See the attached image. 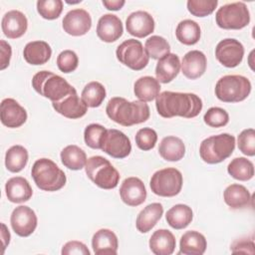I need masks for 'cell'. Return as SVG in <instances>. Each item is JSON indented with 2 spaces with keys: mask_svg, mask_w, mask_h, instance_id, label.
I'll return each instance as SVG.
<instances>
[{
  "mask_svg": "<svg viewBox=\"0 0 255 255\" xmlns=\"http://www.w3.org/2000/svg\"><path fill=\"white\" fill-rule=\"evenodd\" d=\"M64 31L72 36H83L87 34L92 27V18L88 11L84 9H73L69 11L63 21Z\"/></svg>",
  "mask_w": 255,
  "mask_h": 255,
  "instance_id": "5bb4252c",
  "label": "cell"
},
{
  "mask_svg": "<svg viewBox=\"0 0 255 255\" xmlns=\"http://www.w3.org/2000/svg\"><path fill=\"white\" fill-rule=\"evenodd\" d=\"M123 32L122 20L117 15L105 14L98 21L97 35L103 42H115L123 35Z\"/></svg>",
  "mask_w": 255,
  "mask_h": 255,
  "instance_id": "ac0fdd59",
  "label": "cell"
},
{
  "mask_svg": "<svg viewBox=\"0 0 255 255\" xmlns=\"http://www.w3.org/2000/svg\"><path fill=\"white\" fill-rule=\"evenodd\" d=\"M1 44V64H0V69L4 70L9 66L10 59L12 56V49L11 46L4 40L0 41Z\"/></svg>",
  "mask_w": 255,
  "mask_h": 255,
  "instance_id": "c3c4849f",
  "label": "cell"
},
{
  "mask_svg": "<svg viewBox=\"0 0 255 255\" xmlns=\"http://www.w3.org/2000/svg\"><path fill=\"white\" fill-rule=\"evenodd\" d=\"M155 107L158 115L165 119L173 117L192 119L201 112L202 101L192 93L164 91L156 97Z\"/></svg>",
  "mask_w": 255,
  "mask_h": 255,
  "instance_id": "6da1fadb",
  "label": "cell"
},
{
  "mask_svg": "<svg viewBox=\"0 0 255 255\" xmlns=\"http://www.w3.org/2000/svg\"><path fill=\"white\" fill-rule=\"evenodd\" d=\"M92 247L96 255H116L119 247L118 237L110 229H100L93 235Z\"/></svg>",
  "mask_w": 255,
  "mask_h": 255,
  "instance_id": "7402d4cb",
  "label": "cell"
},
{
  "mask_svg": "<svg viewBox=\"0 0 255 255\" xmlns=\"http://www.w3.org/2000/svg\"><path fill=\"white\" fill-rule=\"evenodd\" d=\"M230 250L232 253H247L254 254L255 253V245L253 240H249L246 238L238 239L231 244Z\"/></svg>",
  "mask_w": 255,
  "mask_h": 255,
  "instance_id": "7dc6e473",
  "label": "cell"
},
{
  "mask_svg": "<svg viewBox=\"0 0 255 255\" xmlns=\"http://www.w3.org/2000/svg\"><path fill=\"white\" fill-rule=\"evenodd\" d=\"M239 150L248 156L255 155V130L253 128L243 129L237 138Z\"/></svg>",
  "mask_w": 255,
  "mask_h": 255,
  "instance_id": "7bdbcfd3",
  "label": "cell"
},
{
  "mask_svg": "<svg viewBox=\"0 0 255 255\" xmlns=\"http://www.w3.org/2000/svg\"><path fill=\"white\" fill-rule=\"evenodd\" d=\"M118 60L133 71H140L146 67L149 61L142 44L135 39L124 41L116 51Z\"/></svg>",
  "mask_w": 255,
  "mask_h": 255,
  "instance_id": "30bf717a",
  "label": "cell"
},
{
  "mask_svg": "<svg viewBox=\"0 0 255 255\" xmlns=\"http://www.w3.org/2000/svg\"><path fill=\"white\" fill-rule=\"evenodd\" d=\"M37 11L40 16L47 20L57 19L63 11L62 0H39L37 2Z\"/></svg>",
  "mask_w": 255,
  "mask_h": 255,
  "instance_id": "f35d334b",
  "label": "cell"
},
{
  "mask_svg": "<svg viewBox=\"0 0 255 255\" xmlns=\"http://www.w3.org/2000/svg\"><path fill=\"white\" fill-rule=\"evenodd\" d=\"M10 222L12 229L17 235L27 237L35 231L38 219L32 208L26 205H20L12 211Z\"/></svg>",
  "mask_w": 255,
  "mask_h": 255,
  "instance_id": "4fadbf2b",
  "label": "cell"
},
{
  "mask_svg": "<svg viewBox=\"0 0 255 255\" xmlns=\"http://www.w3.org/2000/svg\"><path fill=\"white\" fill-rule=\"evenodd\" d=\"M193 218L192 209L186 204H176L167 210L165 219L173 229H183L187 227Z\"/></svg>",
  "mask_w": 255,
  "mask_h": 255,
  "instance_id": "1f68e13d",
  "label": "cell"
},
{
  "mask_svg": "<svg viewBox=\"0 0 255 255\" xmlns=\"http://www.w3.org/2000/svg\"><path fill=\"white\" fill-rule=\"evenodd\" d=\"M243 56V45L233 38L221 40L215 48V57L217 61L226 68L237 67L242 62Z\"/></svg>",
  "mask_w": 255,
  "mask_h": 255,
  "instance_id": "7c38bea8",
  "label": "cell"
},
{
  "mask_svg": "<svg viewBox=\"0 0 255 255\" xmlns=\"http://www.w3.org/2000/svg\"><path fill=\"white\" fill-rule=\"evenodd\" d=\"M175 35L180 43L190 46L196 44L199 41L201 30L195 21L185 19L177 24Z\"/></svg>",
  "mask_w": 255,
  "mask_h": 255,
  "instance_id": "d6a6232c",
  "label": "cell"
},
{
  "mask_svg": "<svg viewBox=\"0 0 255 255\" xmlns=\"http://www.w3.org/2000/svg\"><path fill=\"white\" fill-rule=\"evenodd\" d=\"M1 239H2V247H3L2 252H4L5 248L10 242V232L4 223H1Z\"/></svg>",
  "mask_w": 255,
  "mask_h": 255,
  "instance_id": "f907efd6",
  "label": "cell"
},
{
  "mask_svg": "<svg viewBox=\"0 0 255 255\" xmlns=\"http://www.w3.org/2000/svg\"><path fill=\"white\" fill-rule=\"evenodd\" d=\"M106 112L112 121L124 127L144 123L150 115L149 107L145 102H128L121 97L112 98L107 104Z\"/></svg>",
  "mask_w": 255,
  "mask_h": 255,
  "instance_id": "7a4b0ae2",
  "label": "cell"
},
{
  "mask_svg": "<svg viewBox=\"0 0 255 255\" xmlns=\"http://www.w3.org/2000/svg\"><path fill=\"white\" fill-rule=\"evenodd\" d=\"M163 214V207L158 202H153L145 206L137 215L135 226L140 233L151 230Z\"/></svg>",
  "mask_w": 255,
  "mask_h": 255,
  "instance_id": "83f0119b",
  "label": "cell"
},
{
  "mask_svg": "<svg viewBox=\"0 0 255 255\" xmlns=\"http://www.w3.org/2000/svg\"><path fill=\"white\" fill-rule=\"evenodd\" d=\"M106 89L100 82H90L82 91L81 99L90 108L100 107L106 98Z\"/></svg>",
  "mask_w": 255,
  "mask_h": 255,
  "instance_id": "8d00e7d4",
  "label": "cell"
},
{
  "mask_svg": "<svg viewBox=\"0 0 255 255\" xmlns=\"http://www.w3.org/2000/svg\"><path fill=\"white\" fill-rule=\"evenodd\" d=\"M28 157V151L24 146L20 144L13 145L5 154L6 168L11 172H19L26 166Z\"/></svg>",
  "mask_w": 255,
  "mask_h": 255,
  "instance_id": "e575fe53",
  "label": "cell"
},
{
  "mask_svg": "<svg viewBox=\"0 0 255 255\" xmlns=\"http://www.w3.org/2000/svg\"><path fill=\"white\" fill-rule=\"evenodd\" d=\"M52 106L57 113L68 119H80L88 112V106L78 97L77 91L60 102L52 103Z\"/></svg>",
  "mask_w": 255,
  "mask_h": 255,
  "instance_id": "d6986e66",
  "label": "cell"
},
{
  "mask_svg": "<svg viewBox=\"0 0 255 255\" xmlns=\"http://www.w3.org/2000/svg\"><path fill=\"white\" fill-rule=\"evenodd\" d=\"M207 247V242L203 234L198 231H186L179 242L180 252L184 255H202Z\"/></svg>",
  "mask_w": 255,
  "mask_h": 255,
  "instance_id": "f1b7e54d",
  "label": "cell"
},
{
  "mask_svg": "<svg viewBox=\"0 0 255 255\" xmlns=\"http://www.w3.org/2000/svg\"><path fill=\"white\" fill-rule=\"evenodd\" d=\"M120 195L127 205L138 206L146 199V189L141 179L131 176L123 181L120 187Z\"/></svg>",
  "mask_w": 255,
  "mask_h": 255,
  "instance_id": "2e32d148",
  "label": "cell"
},
{
  "mask_svg": "<svg viewBox=\"0 0 255 255\" xmlns=\"http://www.w3.org/2000/svg\"><path fill=\"white\" fill-rule=\"evenodd\" d=\"M37 187L45 191H57L66 184L65 172L51 159L43 157L37 159L31 170Z\"/></svg>",
  "mask_w": 255,
  "mask_h": 255,
  "instance_id": "277c9868",
  "label": "cell"
},
{
  "mask_svg": "<svg viewBox=\"0 0 255 255\" xmlns=\"http://www.w3.org/2000/svg\"><path fill=\"white\" fill-rule=\"evenodd\" d=\"M180 71V61L177 55L169 53L160 58L155 67L156 80L159 83H170Z\"/></svg>",
  "mask_w": 255,
  "mask_h": 255,
  "instance_id": "cb8c5ba5",
  "label": "cell"
},
{
  "mask_svg": "<svg viewBox=\"0 0 255 255\" xmlns=\"http://www.w3.org/2000/svg\"><path fill=\"white\" fill-rule=\"evenodd\" d=\"M106 128L99 124H91L86 127L84 139L88 146L94 149H101V141L106 131Z\"/></svg>",
  "mask_w": 255,
  "mask_h": 255,
  "instance_id": "60d3db41",
  "label": "cell"
},
{
  "mask_svg": "<svg viewBox=\"0 0 255 255\" xmlns=\"http://www.w3.org/2000/svg\"><path fill=\"white\" fill-rule=\"evenodd\" d=\"M61 161L69 169L80 170L86 165L87 154L78 145L70 144L62 149Z\"/></svg>",
  "mask_w": 255,
  "mask_h": 255,
  "instance_id": "836d02e7",
  "label": "cell"
},
{
  "mask_svg": "<svg viewBox=\"0 0 255 255\" xmlns=\"http://www.w3.org/2000/svg\"><path fill=\"white\" fill-rule=\"evenodd\" d=\"M52 56V49L45 41H32L29 42L24 50L23 57L25 61L34 66L46 64Z\"/></svg>",
  "mask_w": 255,
  "mask_h": 255,
  "instance_id": "d4e9b609",
  "label": "cell"
},
{
  "mask_svg": "<svg viewBox=\"0 0 255 255\" xmlns=\"http://www.w3.org/2000/svg\"><path fill=\"white\" fill-rule=\"evenodd\" d=\"M183 178L181 172L174 167L159 169L150 178L149 186L151 191L162 197L177 195L182 188Z\"/></svg>",
  "mask_w": 255,
  "mask_h": 255,
  "instance_id": "ba28073f",
  "label": "cell"
},
{
  "mask_svg": "<svg viewBox=\"0 0 255 255\" xmlns=\"http://www.w3.org/2000/svg\"><path fill=\"white\" fill-rule=\"evenodd\" d=\"M126 4L125 0H103V5L112 11H118Z\"/></svg>",
  "mask_w": 255,
  "mask_h": 255,
  "instance_id": "681fc988",
  "label": "cell"
},
{
  "mask_svg": "<svg viewBox=\"0 0 255 255\" xmlns=\"http://www.w3.org/2000/svg\"><path fill=\"white\" fill-rule=\"evenodd\" d=\"M250 81L241 75H226L221 77L215 85V96L224 103H238L244 101L251 92Z\"/></svg>",
  "mask_w": 255,
  "mask_h": 255,
  "instance_id": "52a82bcc",
  "label": "cell"
},
{
  "mask_svg": "<svg viewBox=\"0 0 255 255\" xmlns=\"http://www.w3.org/2000/svg\"><path fill=\"white\" fill-rule=\"evenodd\" d=\"M157 140V133L150 128H142L135 134V143L141 150H149L154 147Z\"/></svg>",
  "mask_w": 255,
  "mask_h": 255,
  "instance_id": "f6af8a7d",
  "label": "cell"
},
{
  "mask_svg": "<svg viewBox=\"0 0 255 255\" xmlns=\"http://www.w3.org/2000/svg\"><path fill=\"white\" fill-rule=\"evenodd\" d=\"M2 32L9 39L22 37L28 28V20L24 13L18 10H11L5 13L1 22Z\"/></svg>",
  "mask_w": 255,
  "mask_h": 255,
  "instance_id": "ffe728a7",
  "label": "cell"
},
{
  "mask_svg": "<svg viewBox=\"0 0 255 255\" xmlns=\"http://www.w3.org/2000/svg\"><path fill=\"white\" fill-rule=\"evenodd\" d=\"M154 19L145 11H135L129 14L126 20V28L128 34L136 38H144L154 30Z\"/></svg>",
  "mask_w": 255,
  "mask_h": 255,
  "instance_id": "e0dca14e",
  "label": "cell"
},
{
  "mask_svg": "<svg viewBox=\"0 0 255 255\" xmlns=\"http://www.w3.org/2000/svg\"><path fill=\"white\" fill-rule=\"evenodd\" d=\"M6 196L13 203L28 201L33 194L29 181L22 176H14L7 180L5 184Z\"/></svg>",
  "mask_w": 255,
  "mask_h": 255,
  "instance_id": "603a6c76",
  "label": "cell"
},
{
  "mask_svg": "<svg viewBox=\"0 0 255 255\" xmlns=\"http://www.w3.org/2000/svg\"><path fill=\"white\" fill-rule=\"evenodd\" d=\"M62 254L63 255H90V250L88 249L87 245L84 244L83 242L77 241V240H72L67 242L63 248H62Z\"/></svg>",
  "mask_w": 255,
  "mask_h": 255,
  "instance_id": "bcb514c9",
  "label": "cell"
},
{
  "mask_svg": "<svg viewBox=\"0 0 255 255\" xmlns=\"http://www.w3.org/2000/svg\"><path fill=\"white\" fill-rule=\"evenodd\" d=\"M0 118L5 127L16 128L27 121V112L16 100L7 98L1 102Z\"/></svg>",
  "mask_w": 255,
  "mask_h": 255,
  "instance_id": "9a60e30c",
  "label": "cell"
},
{
  "mask_svg": "<svg viewBox=\"0 0 255 255\" xmlns=\"http://www.w3.org/2000/svg\"><path fill=\"white\" fill-rule=\"evenodd\" d=\"M204 123L212 128H221L228 124L229 115L228 113L218 107H213L207 110L203 117Z\"/></svg>",
  "mask_w": 255,
  "mask_h": 255,
  "instance_id": "b9f144b4",
  "label": "cell"
},
{
  "mask_svg": "<svg viewBox=\"0 0 255 255\" xmlns=\"http://www.w3.org/2000/svg\"><path fill=\"white\" fill-rule=\"evenodd\" d=\"M227 171L233 178L247 181L254 176V165L246 157H235L229 162Z\"/></svg>",
  "mask_w": 255,
  "mask_h": 255,
  "instance_id": "d590c367",
  "label": "cell"
},
{
  "mask_svg": "<svg viewBox=\"0 0 255 255\" xmlns=\"http://www.w3.org/2000/svg\"><path fill=\"white\" fill-rule=\"evenodd\" d=\"M235 148V137L229 133L211 135L202 140L199 154L204 162L219 163L229 157Z\"/></svg>",
  "mask_w": 255,
  "mask_h": 255,
  "instance_id": "5b68a950",
  "label": "cell"
},
{
  "mask_svg": "<svg viewBox=\"0 0 255 255\" xmlns=\"http://www.w3.org/2000/svg\"><path fill=\"white\" fill-rule=\"evenodd\" d=\"M133 92L139 101L151 102L159 95L160 84L150 76L140 77L133 85Z\"/></svg>",
  "mask_w": 255,
  "mask_h": 255,
  "instance_id": "4dcf8cb0",
  "label": "cell"
},
{
  "mask_svg": "<svg viewBox=\"0 0 255 255\" xmlns=\"http://www.w3.org/2000/svg\"><path fill=\"white\" fill-rule=\"evenodd\" d=\"M32 87L41 96L54 102H60L76 89L63 77L50 71H40L32 79Z\"/></svg>",
  "mask_w": 255,
  "mask_h": 255,
  "instance_id": "3957f363",
  "label": "cell"
},
{
  "mask_svg": "<svg viewBox=\"0 0 255 255\" xmlns=\"http://www.w3.org/2000/svg\"><path fill=\"white\" fill-rule=\"evenodd\" d=\"M85 170L88 177L100 188L113 189L120 181V173L105 157L95 155L87 159Z\"/></svg>",
  "mask_w": 255,
  "mask_h": 255,
  "instance_id": "8992f818",
  "label": "cell"
},
{
  "mask_svg": "<svg viewBox=\"0 0 255 255\" xmlns=\"http://www.w3.org/2000/svg\"><path fill=\"white\" fill-rule=\"evenodd\" d=\"M207 60L204 53L198 50L187 52L180 64L182 74L190 79L195 80L200 78L206 71Z\"/></svg>",
  "mask_w": 255,
  "mask_h": 255,
  "instance_id": "44dd1931",
  "label": "cell"
},
{
  "mask_svg": "<svg viewBox=\"0 0 255 255\" xmlns=\"http://www.w3.org/2000/svg\"><path fill=\"white\" fill-rule=\"evenodd\" d=\"M79 58L72 50H64L57 57V66L65 74L74 72L78 68Z\"/></svg>",
  "mask_w": 255,
  "mask_h": 255,
  "instance_id": "ee69618b",
  "label": "cell"
},
{
  "mask_svg": "<svg viewBox=\"0 0 255 255\" xmlns=\"http://www.w3.org/2000/svg\"><path fill=\"white\" fill-rule=\"evenodd\" d=\"M101 149L114 158H125L131 151V143L123 131L111 128L106 129L103 135Z\"/></svg>",
  "mask_w": 255,
  "mask_h": 255,
  "instance_id": "8fae6325",
  "label": "cell"
},
{
  "mask_svg": "<svg viewBox=\"0 0 255 255\" xmlns=\"http://www.w3.org/2000/svg\"><path fill=\"white\" fill-rule=\"evenodd\" d=\"M158 152L167 161H178L185 154V145L179 137L168 135L161 139Z\"/></svg>",
  "mask_w": 255,
  "mask_h": 255,
  "instance_id": "f546056e",
  "label": "cell"
},
{
  "mask_svg": "<svg viewBox=\"0 0 255 255\" xmlns=\"http://www.w3.org/2000/svg\"><path fill=\"white\" fill-rule=\"evenodd\" d=\"M218 27L226 30H239L250 22V13L244 2H233L221 6L215 15Z\"/></svg>",
  "mask_w": 255,
  "mask_h": 255,
  "instance_id": "9c48e42d",
  "label": "cell"
},
{
  "mask_svg": "<svg viewBox=\"0 0 255 255\" xmlns=\"http://www.w3.org/2000/svg\"><path fill=\"white\" fill-rule=\"evenodd\" d=\"M176 241L167 229H158L149 238V248L155 255H170L175 249Z\"/></svg>",
  "mask_w": 255,
  "mask_h": 255,
  "instance_id": "484cf974",
  "label": "cell"
},
{
  "mask_svg": "<svg viewBox=\"0 0 255 255\" xmlns=\"http://www.w3.org/2000/svg\"><path fill=\"white\" fill-rule=\"evenodd\" d=\"M187 10L195 17H206L210 15L218 5L217 0H188Z\"/></svg>",
  "mask_w": 255,
  "mask_h": 255,
  "instance_id": "ab89813d",
  "label": "cell"
},
{
  "mask_svg": "<svg viewBox=\"0 0 255 255\" xmlns=\"http://www.w3.org/2000/svg\"><path fill=\"white\" fill-rule=\"evenodd\" d=\"M144 50L149 58L159 60L170 53V46L163 37L153 35L145 41Z\"/></svg>",
  "mask_w": 255,
  "mask_h": 255,
  "instance_id": "74e56055",
  "label": "cell"
},
{
  "mask_svg": "<svg viewBox=\"0 0 255 255\" xmlns=\"http://www.w3.org/2000/svg\"><path fill=\"white\" fill-rule=\"evenodd\" d=\"M225 203L232 209H242L251 205V194L248 189L241 184L233 183L227 186L223 192Z\"/></svg>",
  "mask_w": 255,
  "mask_h": 255,
  "instance_id": "4316f807",
  "label": "cell"
}]
</instances>
